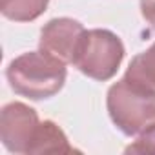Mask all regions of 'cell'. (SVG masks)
Returning a JSON list of instances; mask_svg holds the SVG:
<instances>
[{
    "label": "cell",
    "mask_w": 155,
    "mask_h": 155,
    "mask_svg": "<svg viewBox=\"0 0 155 155\" xmlns=\"http://www.w3.org/2000/svg\"><path fill=\"white\" fill-rule=\"evenodd\" d=\"M66 62L38 49L13 58L6 69L11 90L29 101H42L57 95L66 82Z\"/></svg>",
    "instance_id": "cell-1"
},
{
    "label": "cell",
    "mask_w": 155,
    "mask_h": 155,
    "mask_svg": "<svg viewBox=\"0 0 155 155\" xmlns=\"http://www.w3.org/2000/svg\"><path fill=\"white\" fill-rule=\"evenodd\" d=\"M106 106L111 122L128 137L139 135L155 122V91L128 79L108 90Z\"/></svg>",
    "instance_id": "cell-2"
},
{
    "label": "cell",
    "mask_w": 155,
    "mask_h": 155,
    "mask_svg": "<svg viewBox=\"0 0 155 155\" xmlns=\"http://www.w3.org/2000/svg\"><path fill=\"white\" fill-rule=\"evenodd\" d=\"M122 40L110 29L84 31L75 51L73 66L93 81H110L119 71L124 58Z\"/></svg>",
    "instance_id": "cell-3"
},
{
    "label": "cell",
    "mask_w": 155,
    "mask_h": 155,
    "mask_svg": "<svg viewBox=\"0 0 155 155\" xmlns=\"http://www.w3.org/2000/svg\"><path fill=\"white\" fill-rule=\"evenodd\" d=\"M38 126V113L24 102H9L0 111V139L11 153H29Z\"/></svg>",
    "instance_id": "cell-4"
},
{
    "label": "cell",
    "mask_w": 155,
    "mask_h": 155,
    "mask_svg": "<svg viewBox=\"0 0 155 155\" xmlns=\"http://www.w3.org/2000/svg\"><path fill=\"white\" fill-rule=\"evenodd\" d=\"M84 31V26L73 18H53L40 29L38 48L66 64H73L75 51L79 48Z\"/></svg>",
    "instance_id": "cell-5"
},
{
    "label": "cell",
    "mask_w": 155,
    "mask_h": 155,
    "mask_svg": "<svg viewBox=\"0 0 155 155\" xmlns=\"http://www.w3.org/2000/svg\"><path fill=\"white\" fill-rule=\"evenodd\" d=\"M73 151L75 150L69 144L66 133L53 120L40 122L29 153H73Z\"/></svg>",
    "instance_id": "cell-6"
},
{
    "label": "cell",
    "mask_w": 155,
    "mask_h": 155,
    "mask_svg": "<svg viewBox=\"0 0 155 155\" xmlns=\"http://www.w3.org/2000/svg\"><path fill=\"white\" fill-rule=\"evenodd\" d=\"M124 79L155 91V42L130 62Z\"/></svg>",
    "instance_id": "cell-7"
},
{
    "label": "cell",
    "mask_w": 155,
    "mask_h": 155,
    "mask_svg": "<svg viewBox=\"0 0 155 155\" xmlns=\"http://www.w3.org/2000/svg\"><path fill=\"white\" fill-rule=\"evenodd\" d=\"M49 0H0V11L9 20L31 22L48 9Z\"/></svg>",
    "instance_id": "cell-8"
},
{
    "label": "cell",
    "mask_w": 155,
    "mask_h": 155,
    "mask_svg": "<svg viewBox=\"0 0 155 155\" xmlns=\"http://www.w3.org/2000/svg\"><path fill=\"white\" fill-rule=\"evenodd\" d=\"M126 153H155V122L148 126L139 137L124 150Z\"/></svg>",
    "instance_id": "cell-9"
},
{
    "label": "cell",
    "mask_w": 155,
    "mask_h": 155,
    "mask_svg": "<svg viewBox=\"0 0 155 155\" xmlns=\"http://www.w3.org/2000/svg\"><path fill=\"white\" fill-rule=\"evenodd\" d=\"M139 2H140V13L144 20L155 31V0H139Z\"/></svg>",
    "instance_id": "cell-10"
}]
</instances>
